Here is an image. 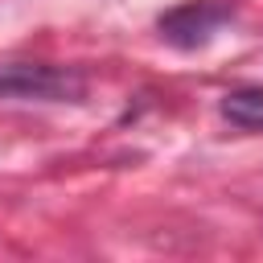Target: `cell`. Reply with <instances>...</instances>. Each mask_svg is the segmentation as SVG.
Here are the masks:
<instances>
[{
    "instance_id": "6da1fadb",
    "label": "cell",
    "mask_w": 263,
    "mask_h": 263,
    "mask_svg": "<svg viewBox=\"0 0 263 263\" xmlns=\"http://www.w3.org/2000/svg\"><path fill=\"white\" fill-rule=\"evenodd\" d=\"M0 99L66 103V99H82V78L49 62H0Z\"/></svg>"
},
{
    "instance_id": "7a4b0ae2",
    "label": "cell",
    "mask_w": 263,
    "mask_h": 263,
    "mask_svg": "<svg viewBox=\"0 0 263 263\" xmlns=\"http://www.w3.org/2000/svg\"><path fill=\"white\" fill-rule=\"evenodd\" d=\"M230 21V8L218 4V0H185L177 8H168L156 25H160V37L177 49H197L205 45L222 25Z\"/></svg>"
},
{
    "instance_id": "3957f363",
    "label": "cell",
    "mask_w": 263,
    "mask_h": 263,
    "mask_svg": "<svg viewBox=\"0 0 263 263\" xmlns=\"http://www.w3.org/2000/svg\"><path fill=\"white\" fill-rule=\"evenodd\" d=\"M218 111L226 123H234L242 132H263V86H238V90L222 95Z\"/></svg>"
}]
</instances>
